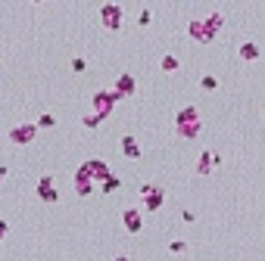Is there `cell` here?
<instances>
[{
	"instance_id": "cell-6",
	"label": "cell",
	"mask_w": 265,
	"mask_h": 261,
	"mask_svg": "<svg viewBox=\"0 0 265 261\" xmlns=\"http://www.w3.org/2000/svg\"><path fill=\"white\" fill-rule=\"evenodd\" d=\"M7 137H10L13 146H28L34 137H38V124H34V121H25V124H19V127H13Z\"/></svg>"
},
{
	"instance_id": "cell-10",
	"label": "cell",
	"mask_w": 265,
	"mask_h": 261,
	"mask_svg": "<svg viewBox=\"0 0 265 261\" xmlns=\"http://www.w3.org/2000/svg\"><path fill=\"white\" fill-rule=\"evenodd\" d=\"M122 224H125L128 233H140V230H144V218H140L137 209H125V212H122Z\"/></svg>"
},
{
	"instance_id": "cell-24",
	"label": "cell",
	"mask_w": 265,
	"mask_h": 261,
	"mask_svg": "<svg viewBox=\"0 0 265 261\" xmlns=\"http://www.w3.org/2000/svg\"><path fill=\"white\" fill-rule=\"evenodd\" d=\"M4 233H7V221L0 218V239H4Z\"/></svg>"
},
{
	"instance_id": "cell-11",
	"label": "cell",
	"mask_w": 265,
	"mask_h": 261,
	"mask_svg": "<svg viewBox=\"0 0 265 261\" xmlns=\"http://www.w3.org/2000/svg\"><path fill=\"white\" fill-rule=\"evenodd\" d=\"M75 193H78V196H91V193H94V180L87 177L84 165H78V171H75Z\"/></svg>"
},
{
	"instance_id": "cell-8",
	"label": "cell",
	"mask_w": 265,
	"mask_h": 261,
	"mask_svg": "<svg viewBox=\"0 0 265 261\" xmlns=\"http://www.w3.org/2000/svg\"><path fill=\"white\" fill-rule=\"evenodd\" d=\"M34 190H38V199H41V202H57V199H60V193H57V186H53V177H50V174L38 177V186H34Z\"/></svg>"
},
{
	"instance_id": "cell-19",
	"label": "cell",
	"mask_w": 265,
	"mask_h": 261,
	"mask_svg": "<svg viewBox=\"0 0 265 261\" xmlns=\"http://www.w3.org/2000/svg\"><path fill=\"white\" fill-rule=\"evenodd\" d=\"M184 249H187V242H184V239H172V242H169V252H175V255L184 252Z\"/></svg>"
},
{
	"instance_id": "cell-15",
	"label": "cell",
	"mask_w": 265,
	"mask_h": 261,
	"mask_svg": "<svg viewBox=\"0 0 265 261\" xmlns=\"http://www.w3.org/2000/svg\"><path fill=\"white\" fill-rule=\"evenodd\" d=\"M159 66H163V72H178V69H181L178 56H172V53H166L163 59H159Z\"/></svg>"
},
{
	"instance_id": "cell-18",
	"label": "cell",
	"mask_w": 265,
	"mask_h": 261,
	"mask_svg": "<svg viewBox=\"0 0 265 261\" xmlns=\"http://www.w3.org/2000/svg\"><path fill=\"white\" fill-rule=\"evenodd\" d=\"M34 124H38V130H41V127H53V124H57V118H53L50 112H44V115H41L38 121H34Z\"/></svg>"
},
{
	"instance_id": "cell-14",
	"label": "cell",
	"mask_w": 265,
	"mask_h": 261,
	"mask_svg": "<svg viewBox=\"0 0 265 261\" xmlns=\"http://www.w3.org/2000/svg\"><path fill=\"white\" fill-rule=\"evenodd\" d=\"M197 174L200 177H209L212 174V153H209V149L200 153V159H197Z\"/></svg>"
},
{
	"instance_id": "cell-2",
	"label": "cell",
	"mask_w": 265,
	"mask_h": 261,
	"mask_svg": "<svg viewBox=\"0 0 265 261\" xmlns=\"http://www.w3.org/2000/svg\"><path fill=\"white\" fill-rule=\"evenodd\" d=\"M200 130H203L200 109H197V106L178 109V115H175V134H178L181 140H193V137H200Z\"/></svg>"
},
{
	"instance_id": "cell-16",
	"label": "cell",
	"mask_w": 265,
	"mask_h": 261,
	"mask_svg": "<svg viewBox=\"0 0 265 261\" xmlns=\"http://www.w3.org/2000/svg\"><path fill=\"white\" fill-rule=\"evenodd\" d=\"M119 186H122V180H119L116 174H110V177H106V180L100 183V193H106V196H110V193H116V190H119Z\"/></svg>"
},
{
	"instance_id": "cell-12",
	"label": "cell",
	"mask_w": 265,
	"mask_h": 261,
	"mask_svg": "<svg viewBox=\"0 0 265 261\" xmlns=\"http://www.w3.org/2000/svg\"><path fill=\"white\" fill-rule=\"evenodd\" d=\"M122 153H125V159H140V143H137L134 134L122 137Z\"/></svg>"
},
{
	"instance_id": "cell-22",
	"label": "cell",
	"mask_w": 265,
	"mask_h": 261,
	"mask_svg": "<svg viewBox=\"0 0 265 261\" xmlns=\"http://www.w3.org/2000/svg\"><path fill=\"white\" fill-rule=\"evenodd\" d=\"M181 218H184V224H193V221H197V215H193L190 209H184V212H181Z\"/></svg>"
},
{
	"instance_id": "cell-9",
	"label": "cell",
	"mask_w": 265,
	"mask_h": 261,
	"mask_svg": "<svg viewBox=\"0 0 265 261\" xmlns=\"http://www.w3.org/2000/svg\"><path fill=\"white\" fill-rule=\"evenodd\" d=\"M116 97L122 100V97H134V93H137V81H134V75H119V78H116Z\"/></svg>"
},
{
	"instance_id": "cell-13",
	"label": "cell",
	"mask_w": 265,
	"mask_h": 261,
	"mask_svg": "<svg viewBox=\"0 0 265 261\" xmlns=\"http://www.w3.org/2000/svg\"><path fill=\"white\" fill-rule=\"evenodd\" d=\"M237 53H240V59H246V62H256L259 56H262V53H259V44H253V41H243Z\"/></svg>"
},
{
	"instance_id": "cell-17",
	"label": "cell",
	"mask_w": 265,
	"mask_h": 261,
	"mask_svg": "<svg viewBox=\"0 0 265 261\" xmlns=\"http://www.w3.org/2000/svg\"><path fill=\"white\" fill-rule=\"evenodd\" d=\"M200 87H203V90H216V87H219V78H216V75H203Z\"/></svg>"
},
{
	"instance_id": "cell-3",
	"label": "cell",
	"mask_w": 265,
	"mask_h": 261,
	"mask_svg": "<svg viewBox=\"0 0 265 261\" xmlns=\"http://www.w3.org/2000/svg\"><path fill=\"white\" fill-rule=\"evenodd\" d=\"M122 22H125V7L122 4H103L100 7V25L106 31H119Z\"/></svg>"
},
{
	"instance_id": "cell-1",
	"label": "cell",
	"mask_w": 265,
	"mask_h": 261,
	"mask_svg": "<svg viewBox=\"0 0 265 261\" xmlns=\"http://www.w3.org/2000/svg\"><path fill=\"white\" fill-rule=\"evenodd\" d=\"M222 25H225V16L216 10V13H209L206 19H190L187 34H190V41H197V44H212Z\"/></svg>"
},
{
	"instance_id": "cell-25",
	"label": "cell",
	"mask_w": 265,
	"mask_h": 261,
	"mask_svg": "<svg viewBox=\"0 0 265 261\" xmlns=\"http://www.w3.org/2000/svg\"><path fill=\"white\" fill-rule=\"evenodd\" d=\"M113 261H131V258H128V255H116Z\"/></svg>"
},
{
	"instance_id": "cell-5",
	"label": "cell",
	"mask_w": 265,
	"mask_h": 261,
	"mask_svg": "<svg viewBox=\"0 0 265 261\" xmlns=\"http://www.w3.org/2000/svg\"><path fill=\"white\" fill-rule=\"evenodd\" d=\"M140 196H144V209L147 212H159L163 209V199H166V190L156 183H140Z\"/></svg>"
},
{
	"instance_id": "cell-20",
	"label": "cell",
	"mask_w": 265,
	"mask_h": 261,
	"mask_svg": "<svg viewBox=\"0 0 265 261\" xmlns=\"http://www.w3.org/2000/svg\"><path fill=\"white\" fill-rule=\"evenodd\" d=\"M150 22H153V13L150 10H140L137 13V25H150Z\"/></svg>"
},
{
	"instance_id": "cell-4",
	"label": "cell",
	"mask_w": 265,
	"mask_h": 261,
	"mask_svg": "<svg viewBox=\"0 0 265 261\" xmlns=\"http://www.w3.org/2000/svg\"><path fill=\"white\" fill-rule=\"evenodd\" d=\"M91 103H94V115L100 121H106V118H110V112H113V106L119 103V97H116V90H97Z\"/></svg>"
},
{
	"instance_id": "cell-23",
	"label": "cell",
	"mask_w": 265,
	"mask_h": 261,
	"mask_svg": "<svg viewBox=\"0 0 265 261\" xmlns=\"http://www.w3.org/2000/svg\"><path fill=\"white\" fill-rule=\"evenodd\" d=\"M7 174H10V168H7V165H0V183L7 180Z\"/></svg>"
},
{
	"instance_id": "cell-7",
	"label": "cell",
	"mask_w": 265,
	"mask_h": 261,
	"mask_svg": "<svg viewBox=\"0 0 265 261\" xmlns=\"http://www.w3.org/2000/svg\"><path fill=\"white\" fill-rule=\"evenodd\" d=\"M81 165H84L87 177H91V180H97V183H103L106 177L113 174V171H110V165H106L103 159H87V162H81Z\"/></svg>"
},
{
	"instance_id": "cell-21",
	"label": "cell",
	"mask_w": 265,
	"mask_h": 261,
	"mask_svg": "<svg viewBox=\"0 0 265 261\" xmlns=\"http://www.w3.org/2000/svg\"><path fill=\"white\" fill-rule=\"evenodd\" d=\"M69 66H72V72H84V69H87V59H81V56H75V59L69 62Z\"/></svg>"
}]
</instances>
